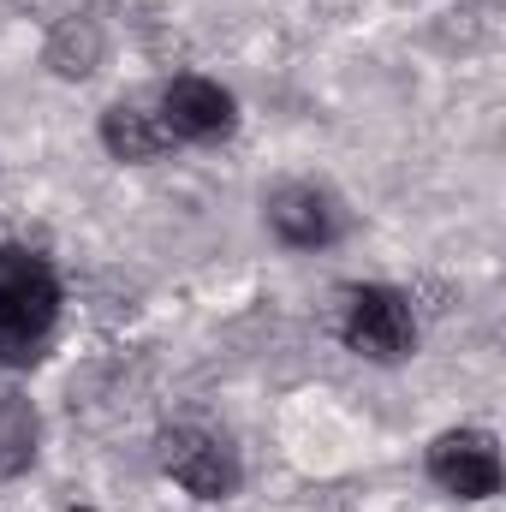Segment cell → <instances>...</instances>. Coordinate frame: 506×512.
Listing matches in <instances>:
<instances>
[{
    "label": "cell",
    "mask_w": 506,
    "mask_h": 512,
    "mask_svg": "<svg viewBox=\"0 0 506 512\" xmlns=\"http://www.w3.org/2000/svg\"><path fill=\"white\" fill-rule=\"evenodd\" d=\"M417 340V322H411V304L393 292V286H358L346 298V346L376 358V364H393L405 358Z\"/></svg>",
    "instance_id": "7a4b0ae2"
},
{
    "label": "cell",
    "mask_w": 506,
    "mask_h": 512,
    "mask_svg": "<svg viewBox=\"0 0 506 512\" xmlns=\"http://www.w3.org/2000/svg\"><path fill=\"white\" fill-rule=\"evenodd\" d=\"M54 304H60V286H54L48 262L18 245H0V328L42 340L54 322Z\"/></svg>",
    "instance_id": "3957f363"
},
{
    "label": "cell",
    "mask_w": 506,
    "mask_h": 512,
    "mask_svg": "<svg viewBox=\"0 0 506 512\" xmlns=\"http://www.w3.org/2000/svg\"><path fill=\"white\" fill-rule=\"evenodd\" d=\"M268 227L280 245L292 251H316V245H334L340 239V203L316 185H286L268 197Z\"/></svg>",
    "instance_id": "5b68a950"
},
{
    "label": "cell",
    "mask_w": 506,
    "mask_h": 512,
    "mask_svg": "<svg viewBox=\"0 0 506 512\" xmlns=\"http://www.w3.org/2000/svg\"><path fill=\"white\" fill-rule=\"evenodd\" d=\"M36 346H42V340L0 328V370H30V364H36Z\"/></svg>",
    "instance_id": "9c48e42d"
},
{
    "label": "cell",
    "mask_w": 506,
    "mask_h": 512,
    "mask_svg": "<svg viewBox=\"0 0 506 512\" xmlns=\"http://www.w3.org/2000/svg\"><path fill=\"white\" fill-rule=\"evenodd\" d=\"M161 471H167L179 489L203 495V501H227V495L239 489V459H233V447H227L221 435H209V429H167V435H161Z\"/></svg>",
    "instance_id": "6da1fadb"
},
{
    "label": "cell",
    "mask_w": 506,
    "mask_h": 512,
    "mask_svg": "<svg viewBox=\"0 0 506 512\" xmlns=\"http://www.w3.org/2000/svg\"><path fill=\"white\" fill-rule=\"evenodd\" d=\"M102 143H108L120 161H149V155H161V149L173 143V131H167V120H155V114H143V108H108Z\"/></svg>",
    "instance_id": "52a82bcc"
},
{
    "label": "cell",
    "mask_w": 506,
    "mask_h": 512,
    "mask_svg": "<svg viewBox=\"0 0 506 512\" xmlns=\"http://www.w3.org/2000/svg\"><path fill=\"white\" fill-rule=\"evenodd\" d=\"M30 453H36V417L12 387H0V477L30 465Z\"/></svg>",
    "instance_id": "ba28073f"
},
{
    "label": "cell",
    "mask_w": 506,
    "mask_h": 512,
    "mask_svg": "<svg viewBox=\"0 0 506 512\" xmlns=\"http://www.w3.org/2000/svg\"><path fill=\"white\" fill-rule=\"evenodd\" d=\"M161 120L173 137H191V143H209V137H227L233 131V96L209 78H173L167 96H161Z\"/></svg>",
    "instance_id": "8992f818"
},
{
    "label": "cell",
    "mask_w": 506,
    "mask_h": 512,
    "mask_svg": "<svg viewBox=\"0 0 506 512\" xmlns=\"http://www.w3.org/2000/svg\"><path fill=\"white\" fill-rule=\"evenodd\" d=\"M429 477L459 501H489L501 489V453L477 429H453L429 447Z\"/></svg>",
    "instance_id": "277c9868"
}]
</instances>
